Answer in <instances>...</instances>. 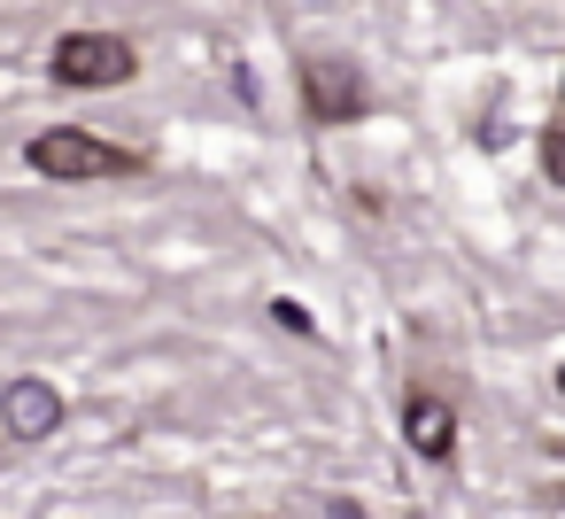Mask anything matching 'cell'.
<instances>
[{"mask_svg":"<svg viewBox=\"0 0 565 519\" xmlns=\"http://www.w3.org/2000/svg\"><path fill=\"white\" fill-rule=\"evenodd\" d=\"M24 163L40 171V179H125V171H140V156H125V148H109V140H94V133H40L32 148H24Z\"/></svg>","mask_w":565,"mask_h":519,"instance_id":"1","label":"cell"},{"mask_svg":"<svg viewBox=\"0 0 565 519\" xmlns=\"http://www.w3.org/2000/svg\"><path fill=\"white\" fill-rule=\"evenodd\" d=\"M0 426H9L17 442H47L63 426V395L47 380H9V395H0Z\"/></svg>","mask_w":565,"mask_h":519,"instance_id":"5","label":"cell"},{"mask_svg":"<svg viewBox=\"0 0 565 519\" xmlns=\"http://www.w3.org/2000/svg\"><path fill=\"white\" fill-rule=\"evenodd\" d=\"M403 442H411L426 465H441V457L457 449V411H449L434 388H411V395H403Z\"/></svg>","mask_w":565,"mask_h":519,"instance_id":"4","label":"cell"},{"mask_svg":"<svg viewBox=\"0 0 565 519\" xmlns=\"http://www.w3.org/2000/svg\"><path fill=\"white\" fill-rule=\"evenodd\" d=\"M542 171H550V187H565V125L542 133Z\"/></svg>","mask_w":565,"mask_h":519,"instance_id":"6","label":"cell"},{"mask_svg":"<svg viewBox=\"0 0 565 519\" xmlns=\"http://www.w3.org/2000/svg\"><path fill=\"white\" fill-rule=\"evenodd\" d=\"M557 395H565V364H557Z\"/></svg>","mask_w":565,"mask_h":519,"instance_id":"7","label":"cell"},{"mask_svg":"<svg viewBox=\"0 0 565 519\" xmlns=\"http://www.w3.org/2000/svg\"><path fill=\"white\" fill-rule=\"evenodd\" d=\"M47 71H55L63 86H125V78L140 71V47L117 40V32H71V40H55Z\"/></svg>","mask_w":565,"mask_h":519,"instance_id":"2","label":"cell"},{"mask_svg":"<svg viewBox=\"0 0 565 519\" xmlns=\"http://www.w3.org/2000/svg\"><path fill=\"white\" fill-rule=\"evenodd\" d=\"M302 102H310L318 125L364 117V78H356V63H302Z\"/></svg>","mask_w":565,"mask_h":519,"instance_id":"3","label":"cell"}]
</instances>
